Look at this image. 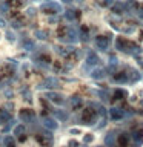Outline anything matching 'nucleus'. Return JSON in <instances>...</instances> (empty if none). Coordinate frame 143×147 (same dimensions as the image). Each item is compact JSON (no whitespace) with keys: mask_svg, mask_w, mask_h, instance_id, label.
<instances>
[{"mask_svg":"<svg viewBox=\"0 0 143 147\" xmlns=\"http://www.w3.org/2000/svg\"><path fill=\"white\" fill-rule=\"evenodd\" d=\"M118 142H120V146H125V144H126V138H125V136H120V140H118Z\"/></svg>","mask_w":143,"mask_h":147,"instance_id":"obj_1","label":"nucleus"}]
</instances>
